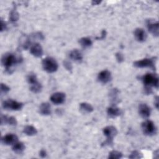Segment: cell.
<instances>
[{
	"label": "cell",
	"instance_id": "6da1fadb",
	"mask_svg": "<svg viewBox=\"0 0 159 159\" xmlns=\"http://www.w3.org/2000/svg\"><path fill=\"white\" fill-rule=\"evenodd\" d=\"M22 58L20 57H17L14 53H6L4 54L1 58L2 65L6 68V70L11 73V70L12 67L22 61Z\"/></svg>",
	"mask_w": 159,
	"mask_h": 159
},
{
	"label": "cell",
	"instance_id": "7a4b0ae2",
	"mask_svg": "<svg viewBox=\"0 0 159 159\" xmlns=\"http://www.w3.org/2000/svg\"><path fill=\"white\" fill-rule=\"evenodd\" d=\"M42 65L43 70L48 73L55 72L58 67L57 61L52 57H46L42 60Z\"/></svg>",
	"mask_w": 159,
	"mask_h": 159
},
{
	"label": "cell",
	"instance_id": "3957f363",
	"mask_svg": "<svg viewBox=\"0 0 159 159\" xmlns=\"http://www.w3.org/2000/svg\"><path fill=\"white\" fill-rule=\"evenodd\" d=\"M103 133L106 137V140L102 143V145L112 144L113 139L117 134V129L112 125H109L103 129Z\"/></svg>",
	"mask_w": 159,
	"mask_h": 159
},
{
	"label": "cell",
	"instance_id": "277c9868",
	"mask_svg": "<svg viewBox=\"0 0 159 159\" xmlns=\"http://www.w3.org/2000/svg\"><path fill=\"white\" fill-rule=\"evenodd\" d=\"M142 80L146 87L151 88L153 86L157 88H158V77L157 75L147 73L142 77Z\"/></svg>",
	"mask_w": 159,
	"mask_h": 159
},
{
	"label": "cell",
	"instance_id": "5b68a950",
	"mask_svg": "<svg viewBox=\"0 0 159 159\" xmlns=\"http://www.w3.org/2000/svg\"><path fill=\"white\" fill-rule=\"evenodd\" d=\"M134 66L137 68H150L155 70V61L153 58H144L134 62Z\"/></svg>",
	"mask_w": 159,
	"mask_h": 159
},
{
	"label": "cell",
	"instance_id": "8992f818",
	"mask_svg": "<svg viewBox=\"0 0 159 159\" xmlns=\"http://www.w3.org/2000/svg\"><path fill=\"white\" fill-rule=\"evenodd\" d=\"M2 107L5 109L18 111V110H20L22 107L23 104L22 102H19L16 101H14L12 99H8V100L4 101L2 102Z\"/></svg>",
	"mask_w": 159,
	"mask_h": 159
},
{
	"label": "cell",
	"instance_id": "52a82bcc",
	"mask_svg": "<svg viewBox=\"0 0 159 159\" xmlns=\"http://www.w3.org/2000/svg\"><path fill=\"white\" fill-rule=\"evenodd\" d=\"M142 129L145 135H152L156 133V127L152 120H145L142 124Z\"/></svg>",
	"mask_w": 159,
	"mask_h": 159
},
{
	"label": "cell",
	"instance_id": "ba28073f",
	"mask_svg": "<svg viewBox=\"0 0 159 159\" xmlns=\"http://www.w3.org/2000/svg\"><path fill=\"white\" fill-rule=\"evenodd\" d=\"M147 27L148 31L154 36L158 37L159 34V23L152 20H147Z\"/></svg>",
	"mask_w": 159,
	"mask_h": 159
},
{
	"label": "cell",
	"instance_id": "9c48e42d",
	"mask_svg": "<svg viewBox=\"0 0 159 159\" xmlns=\"http://www.w3.org/2000/svg\"><path fill=\"white\" fill-rule=\"evenodd\" d=\"M17 140L18 137L16 135L13 134H8L2 137L1 141L3 144L9 145L14 144L16 142H17Z\"/></svg>",
	"mask_w": 159,
	"mask_h": 159
},
{
	"label": "cell",
	"instance_id": "30bf717a",
	"mask_svg": "<svg viewBox=\"0 0 159 159\" xmlns=\"http://www.w3.org/2000/svg\"><path fill=\"white\" fill-rule=\"evenodd\" d=\"M65 99V94L61 92H57L53 93L50 96V101L55 104H60L63 103Z\"/></svg>",
	"mask_w": 159,
	"mask_h": 159
},
{
	"label": "cell",
	"instance_id": "8fae6325",
	"mask_svg": "<svg viewBox=\"0 0 159 159\" xmlns=\"http://www.w3.org/2000/svg\"><path fill=\"white\" fill-rule=\"evenodd\" d=\"M111 79V72L108 70H103L101 71L98 76V80L99 82L106 84L108 83Z\"/></svg>",
	"mask_w": 159,
	"mask_h": 159
},
{
	"label": "cell",
	"instance_id": "7c38bea8",
	"mask_svg": "<svg viewBox=\"0 0 159 159\" xmlns=\"http://www.w3.org/2000/svg\"><path fill=\"white\" fill-rule=\"evenodd\" d=\"M139 112L143 118H147L150 116V107L146 104H140L139 106Z\"/></svg>",
	"mask_w": 159,
	"mask_h": 159
},
{
	"label": "cell",
	"instance_id": "4fadbf2b",
	"mask_svg": "<svg viewBox=\"0 0 159 159\" xmlns=\"http://www.w3.org/2000/svg\"><path fill=\"white\" fill-rule=\"evenodd\" d=\"M30 53L32 55H33L34 57H40L42 56L43 55V49L42 46L38 43H34L30 49Z\"/></svg>",
	"mask_w": 159,
	"mask_h": 159
},
{
	"label": "cell",
	"instance_id": "5bb4252c",
	"mask_svg": "<svg viewBox=\"0 0 159 159\" xmlns=\"http://www.w3.org/2000/svg\"><path fill=\"white\" fill-rule=\"evenodd\" d=\"M134 35L136 40L140 42H144L147 39V34L142 28H137L134 31Z\"/></svg>",
	"mask_w": 159,
	"mask_h": 159
},
{
	"label": "cell",
	"instance_id": "9a60e30c",
	"mask_svg": "<svg viewBox=\"0 0 159 159\" xmlns=\"http://www.w3.org/2000/svg\"><path fill=\"white\" fill-rule=\"evenodd\" d=\"M17 120L16 119L12 116L7 117L6 116H1V124L2 125L5 124H8L11 125H17Z\"/></svg>",
	"mask_w": 159,
	"mask_h": 159
},
{
	"label": "cell",
	"instance_id": "2e32d148",
	"mask_svg": "<svg viewBox=\"0 0 159 159\" xmlns=\"http://www.w3.org/2000/svg\"><path fill=\"white\" fill-rule=\"evenodd\" d=\"M39 112L45 116L50 115L51 114V107L49 103L43 102L39 107Z\"/></svg>",
	"mask_w": 159,
	"mask_h": 159
},
{
	"label": "cell",
	"instance_id": "e0dca14e",
	"mask_svg": "<svg viewBox=\"0 0 159 159\" xmlns=\"http://www.w3.org/2000/svg\"><path fill=\"white\" fill-rule=\"evenodd\" d=\"M107 114L111 117H116L120 116L122 114V111L120 109L116 107L115 106L109 107L107 109Z\"/></svg>",
	"mask_w": 159,
	"mask_h": 159
},
{
	"label": "cell",
	"instance_id": "ac0fdd59",
	"mask_svg": "<svg viewBox=\"0 0 159 159\" xmlns=\"http://www.w3.org/2000/svg\"><path fill=\"white\" fill-rule=\"evenodd\" d=\"M70 58L75 61H80L83 59V55L77 49H75L70 52L69 54Z\"/></svg>",
	"mask_w": 159,
	"mask_h": 159
},
{
	"label": "cell",
	"instance_id": "d6986e66",
	"mask_svg": "<svg viewBox=\"0 0 159 159\" xmlns=\"http://www.w3.org/2000/svg\"><path fill=\"white\" fill-rule=\"evenodd\" d=\"M80 110L83 113H89L93 111V107L89 103L81 102L80 104Z\"/></svg>",
	"mask_w": 159,
	"mask_h": 159
},
{
	"label": "cell",
	"instance_id": "ffe728a7",
	"mask_svg": "<svg viewBox=\"0 0 159 159\" xmlns=\"http://www.w3.org/2000/svg\"><path fill=\"white\" fill-rule=\"evenodd\" d=\"M12 149L16 153H21L25 150V145L22 142H17L13 144Z\"/></svg>",
	"mask_w": 159,
	"mask_h": 159
},
{
	"label": "cell",
	"instance_id": "44dd1931",
	"mask_svg": "<svg viewBox=\"0 0 159 159\" xmlns=\"http://www.w3.org/2000/svg\"><path fill=\"white\" fill-rule=\"evenodd\" d=\"M23 132L29 136H32L37 133V129L32 125H26L24 127Z\"/></svg>",
	"mask_w": 159,
	"mask_h": 159
},
{
	"label": "cell",
	"instance_id": "7402d4cb",
	"mask_svg": "<svg viewBox=\"0 0 159 159\" xmlns=\"http://www.w3.org/2000/svg\"><path fill=\"white\" fill-rule=\"evenodd\" d=\"M79 43H80L81 46L83 48H88L92 45V41L88 37H83L80 39Z\"/></svg>",
	"mask_w": 159,
	"mask_h": 159
},
{
	"label": "cell",
	"instance_id": "603a6c76",
	"mask_svg": "<svg viewBox=\"0 0 159 159\" xmlns=\"http://www.w3.org/2000/svg\"><path fill=\"white\" fill-rule=\"evenodd\" d=\"M42 88V84L39 82H37L35 84H31L30 87V90L34 93H38L41 91Z\"/></svg>",
	"mask_w": 159,
	"mask_h": 159
},
{
	"label": "cell",
	"instance_id": "cb8c5ba5",
	"mask_svg": "<svg viewBox=\"0 0 159 159\" xmlns=\"http://www.w3.org/2000/svg\"><path fill=\"white\" fill-rule=\"evenodd\" d=\"M122 154L121 152L117 150H112L109 153L108 158L111 159H119L122 158Z\"/></svg>",
	"mask_w": 159,
	"mask_h": 159
},
{
	"label": "cell",
	"instance_id": "d4e9b609",
	"mask_svg": "<svg viewBox=\"0 0 159 159\" xmlns=\"http://www.w3.org/2000/svg\"><path fill=\"white\" fill-rule=\"evenodd\" d=\"M19 15L16 9H13L11 11L9 14V20L11 22H16L19 19Z\"/></svg>",
	"mask_w": 159,
	"mask_h": 159
},
{
	"label": "cell",
	"instance_id": "484cf974",
	"mask_svg": "<svg viewBox=\"0 0 159 159\" xmlns=\"http://www.w3.org/2000/svg\"><path fill=\"white\" fill-rule=\"evenodd\" d=\"M27 81L29 84H35L37 82H39L37 81V76L35 75V74L33 73H30L28 76H27Z\"/></svg>",
	"mask_w": 159,
	"mask_h": 159
},
{
	"label": "cell",
	"instance_id": "4316f807",
	"mask_svg": "<svg viewBox=\"0 0 159 159\" xmlns=\"http://www.w3.org/2000/svg\"><path fill=\"white\" fill-rule=\"evenodd\" d=\"M118 94H119V91L117 89L114 88V89H111V91H110V93H109V96L112 101L116 102L117 100Z\"/></svg>",
	"mask_w": 159,
	"mask_h": 159
},
{
	"label": "cell",
	"instance_id": "83f0119b",
	"mask_svg": "<svg viewBox=\"0 0 159 159\" xmlns=\"http://www.w3.org/2000/svg\"><path fill=\"white\" fill-rule=\"evenodd\" d=\"M129 157L130 158H140L142 157V155L138 151L134 150L131 153Z\"/></svg>",
	"mask_w": 159,
	"mask_h": 159
},
{
	"label": "cell",
	"instance_id": "f1b7e54d",
	"mask_svg": "<svg viewBox=\"0 0 159 159\" xmlns=\"http://www.w3.org/2000/svg\"><path fill=\"white\" fill-rule=\"evenodd\" d=\"M116 58L117 61L119 63H121L124 60V57L122 53H121L120 52H117L116 53Z\"/></svg>",
	"mask_w": 159,
	"mask_h": 159
},
{
	"label": "cell",
	"instance_id": "f546056e",
	"mask_svg": "<svg viewBox=\"0 0 159 159\" xmlns=\"http://www.w3.org/2000/svg\"><path fill=\"white\" fill-rule=\"evenodd\" d=\"M1 93H6L10 91V88L9 86H7L6 84L1 83Z\"/></svg>",
	"mask_w": 159,
	"mask_h": 159
},
{
	"label": "cell",
	"instance_id": "4dcf8cb0",
	"mask_svg": "<svg viewBox=\"0 0 159 159\" xmlns=\"http://www.w3.org/2000/svg\"><path fill=\"white\" fill-rule=\"evenodd\" d=\"M63 65H64V66L65 67V68H66L67 70H68V71H71V70H72L73 67H72V65H71V63H70L69 61H68V60H65V61H63Z\"/></svg>",
	"mask_w": 159,
	"mask_h": 159
},
{
	"label": "cell",
	"instance_id": "1f68e13d",
	"mask_svg": "<svg viewBox=\"0 0 159 159\" xmlns=\"http://www.w3.org/2000/svg\"><path fill=\"white\" fill-rule=\"evenodd\" d=\"M6 24L5 22H4L2 20H1V31H3L5 29H6Z\"/></svg>",
	"mask_w": 159,
	"mask_h": 159
},
{
	"label": "cell",
	"instance_id": "d6a6232c",
	"mask_svg": "<svg viewBox=\"0 0 159 159\" xmlns=\"http://www.w3.org/2000/svg\"><path fill=\"white\" fill-rule=\"evenodd\" d=\"M39 155H40V156L42 158L45 157L46 155H47L46 151H45V150H43V149L41 150L40 151V152H39Z\"/></svg>",
	"mask_w": 159,
	"mask_h": 159
},
{
	"label": "cell",
	"instance_id": "836d02e7",
	"mask_svg": "<svg viewBox=\"0 0 159 159\" xmlns=\"http://www.w3.org/2000/svg\"><path fill=\"white\" fill-rule=\"evenodd\" d=\"M106 35V31L105 30H103L102 31V32H101V36L100 37L96 38V39H103L105 38Z\"/></svg>",
	"mask_w": 159,
	"mask_h": 159
},
{
	"label": "cell",
	"instance_id": "e575fe53",
	"mask_svg": "<svg viewBox=\"0 0 159 159\" xmlns=\"http://www.w3.org/2000/svg\"><path fill=\"white\" fill-rule=\"evenodd\" d=\"M158 96H156V98H155V106H156V108L157 109H158Z\"/></svg>",
	"mask_w": 159,
	"mask_h": 159
},
{
	"label": "cell",
	"instance_id": "d590c367",
	"mask_svg": "<svg viewBox=\"0 0 159 159\" xmlns=\"http://www.w3.org/2000/svg\"><path fill=\"white\" fill-rule=\"evenodd\" d=\"M101 2V1H93L92 2L93 4H99Z\"/></svg>",
	"mask_w": 159,
	"mask_h": 159
}]
</instances>
